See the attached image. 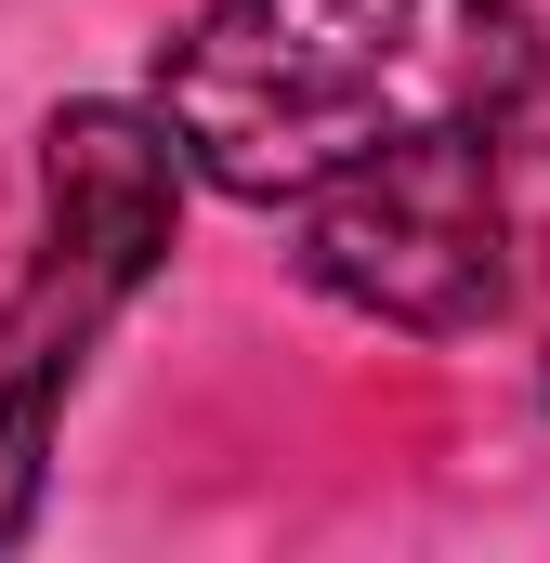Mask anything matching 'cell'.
<instances>
[{"mask_svg":"<svg viewBox=\"0 0 550 563\" xmlns=\"http://www.w3.org/2000/svg\"><path fill=\"white\" fill-rule=\"evenodd\" d=\"M550 40L525 0H210L157 40V119L210 197L301 210L432 132H525Z\"/></svg>","mask_w":550,"mask_h":563,"instance_id":"cell-1","label":"cell"},{"mask_svg":"<svg viewBox=\"0 0 550 563\" xmlns=\"http://www.w3.org/2000/svg\"><path fill=\"white\" fill-rule=\"evenodd\" d=\"M184 184H197V157L157 119V92L144 106H106V92L53 106V132H40V250L0 288V551L40 525L66 394H79L92 341L144 301V276L170 263Z\"/></svg>","mask_w":550,"mask_h":563,"instance_id":"cell-2","label":"cell"},{"mask_svg":"<svg viewBox=\"0 0 550 563\" xmlns=\"http://www.w3.org/2000/svg\"><path fill=\"white\" fill-rule=\"evenodd\" d=\"M301 276L341 314H381L407 341L498 328L525 288V144L512 132H432L328 197H301Z\"/></svg>","mask_w":550,"mask_h":563,"instance_id":"cell-3","label":"cell"},{"mask_svg":"<svg viewBox=\"0 0 550 563\" xmlns=\"http://www.w3.org/2000/svg\"><path fill=\"white\" fill-rule=\"evenodd\" d=\"M538 394H550V380H538Z\"/></svg>","mask_w":550,"mask_h":563,"instance_id":"cell-4","label":"cell"}]
</instances>
